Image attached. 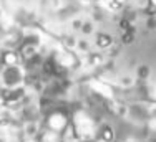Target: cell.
<instances>
[{"label": "cell", "mask_w": 156, "mask_h": 142, "mask_svg": "<svg viewBox=\"0 0 156 142\" xmlns=\"http://www.w3.org/2000/svg\"><path fill=\"white\" fill-rule=\"evenodd\" d=\"M98 45L100 46H108V45H111V38H110V36H106V35H101L98 38Z\"/></svg>", "instance_id": "obj_1"}, {"label": "cell", "mask_w": 156, "mask_h": 142, "mask_svg": "<svg viewBox=\"0 0 156 142\" xmlns=\"http://www.w3.org/2000/svg\"><path fill=\"white\" fill-rule=\"evenodd\" d=\"M131 38H133V36H131V35H128V33H125V36H123V41H125V43H128V41H131Z\"/></svg>", "instance_id": "obj_2"}, {"label": "cell", "mask_w": 156, "mask_h": 142, "mask_svg": "<svg viewBox=\"0 0 156 142\" xmlns=\"http://www.w3.org/2000/svg\"><path fill=\"white\" fill-rule=\"evenodd\" d=\"M150 3H151L153 7H156V0H150Z\"/></svg>", "instance_id": "obj_3"}]
</instances>
